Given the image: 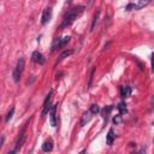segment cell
<instances>
[{
  "label": "cell",
  "mask_w": 154,
  "mask_h": 154,
  "mask_svg": "<svg viewBox=\"0 0 154 154\" xmlns=\"http://www.w3.org/2000/svg\"><path fill=\"white\" fill-rule=\"evenodd\" d=\"M83 11H84V6H76V7L71 9L68 12V15L64 17L62 24L59 25V29H64V28H68V26H70L77 19L78 16L82 15Z\"/></svg>",
  "instance_id": "obj_1"
},
{
  "label": "cell",
  "mask_w": 154,
  "mask_h": 154,
  "mask_svg": "<svg viewBox=\"0 0 154 154\" xmlns=\"http://www.w3.org/2000/svg\"><path fill=\"white\" fill-rule=\"evenodd\" d=\"M24 59L23 58H19L18 59V62H17V65H16V68L15 70H13V81L15 82H19V79H21V75H22V72L24 70Z\"/></svg>",
  "instance_id": "obj_2"
},
{
  "label": "cell",
  "mask_w": 154,
  "mask_h": 154,
  "mask_svg": "<svg viewBox=\"0 0 154 154\" xmlns=\"http://www.w3.org/2000/svg\"><path fill=\"white\" fill-rule=\"evenodd\" d=\"M25 140H26V132H25V129H23V130H22V132L19 134V136H18V138H17V141H16L15 149H13V151H11V152H9V154H13V153L18 152L19 149L22 148V146L24 145Z\"/></svg>",
  "instance_id": "obj_3"
},
{
  "label": "cell",
  "mask_w": 154,
  "mask_h": 154,
  "mask_svg": "<svg viewBox=\"0 0 154 154\" xmlns=\"http://www.w3.org/2000/svg\"><path fill=\"white\" fill-rule=\"evenodd\" d=\"M70 39H71L70 36H64V37H60V39L56 40V41L53 42V45H52L51 51H52V52H54V51H57L58 48H63V47H65V45L70 41Z\"/></svg>",
  "instance_id": "obj_4"
},
{
  "label": "cell",
  "mask_w": 154,
  "mask_h": 154,
  "mask_svg": "<svg viewBox=\"0 0 154 154\" xmlns=\"http://www.w3.org/2000/svg\"><path fill=\"white\" fill-rule=\"evenodd\" d=\"M52 94H53V90L51 89L50 93L47 94V96H46V100H45V102H43V110H42V117H45L47 113H50V110H51V98H52Z\"/></svg>",
  "instance_id": "obj_5"
},
{
  "label": "cell",
  "mask_w": 154,
  "mask_h": 154,
  "mask_svg": "<svg viewBox=\"0 0 154 154\" xmlns=\"http://www.w3.org/2000/svg\"><path fill=\"white\" fill-rule=\"evenodd\" d=\"M31 60L34 63L39 64V65H43L46 63V59L45 57L42 56V53H40L39 51H35L34 53H33V56H31Z\"/></svg>",
  "instance_id": "obj_6"
},
{
  "label": "cell",
  "mask_w": 154,
  "mask_h": 154,
  "mask_svg": "<svg viewBox=\"0 0 154 154\" xmlns=\"http://www.w3.org/2000/svg\"><path fill=\"white\" fill-rule=\"evenodd\" d=\"M57 106H58V104H56V105H52L51 110H50V116H51V125H52V126H56V125H57Z\"/></svg>",
  "instance_id": "obj_7"
},
{
  "label": "cell",
  "mask_w": 154,
  "mask_h": 154,
  "mask_svg": "<svg viewBox=\"0 0 154 154\" xmlns=\"http://www.w3.org/2000/svg\"><path fill=\"white\" fill-rule=\"evenodd\" d=\"M52 18V9L51 7H47L43 13H42V17H41V23L45 25V24H47L50 22V19Z\"/></svg>",
  "instance_id": "obj_8"
},
{
  "label": "cell",
  "mask_w": 154,
  "mask_h": 154,
  "mask_svg": "<svg viewBox=\"0 0 154 154\" xmlns=\"http://www.w3.org/2000/svg\"><path fill=\"white\" fill-rule=\"evenodd\" d=\"M130 95H131V87H129V85L120 87V96L122 98H128Z\"/></svg>",
  "instance_id": "obj_9"
},
{
  "label": "cell",
  "mask_w": 154,
  "mask_h": 154,
  "mask_svg": "<svg viewBox=\"0 0 154 154\" xmlns=\"http://www.w3.org/2000/svg\"><path fill=\"white\" fill-rule=\"evenodd\" d=\"M112 110H113V106L110 105V106H106L105 109L101 111V116H102V118H104L105 122H107V120H109V116H110V113L112 112Z\"/></svg>",
  "instance_id": "obj_10"
},
{
  "label": "cell",
  "mask_w": 154,
  "mask_h": 154,
  "mask_svg": "<svg viewBox=\"0 0 154 154\" xmlns=\"http://www.w3.org/2000/svg\"><path fill=\"white\" fill-rule=\"evenodd\" d=\"M115 137H116L115 130H113V129H110L109 132H107V136H106V143L109 145V146H112L113 141H115Z\"/></svg>",
  "instance_id": "obj_11"
},
{
  "label": "cell",
  "mask_w": 154,
  "mask_h": 154,
  "mask_svg": "<svg viewBox=\"0 0 154 154\" xmlns=\"http://www.w3.org/2000/svg\"><path fill=\"white\" fill-rule=\"evenodd\" d=\"M92 115H93V113L90 112V110L83 113V116H82V119H81V126H84L87 123L89 122V120H90V118H92Z\"/></svg>",
  "instance_id": "obj_12"
},
{
  "label": "cell",
  "mask_w": 154,
  "mask_h": 154,
  "mask_svg": "<svg viewBox=\"0 0 154 154\" xmlns=\"http://www.w3.org/2000/svg\"><path fill=\"white\" fill-rule=\"evenodd\" d=\"M53 149V142L51 141V140H48V141H45L43 145H42V151L43 152H51Z\"/></svg>",
  "instance_id": "obj_13"
},
{
  "label": "cell",
  "mask_w": 154,
  "mask_h": 154,
  "mask_svg": "<svg viewBox=\"0 0 154 154\" xmlns=\"http://www.w3.org/2000/svg\"><path fill=\"white\" fill-rule=\"evenodd\" d=\"M72 53H73V51H72V50H69V51H64V52L62 53V54H60V56H59V59H58V63H60V62H62V60H63V59H65V58H68L69 56H71V54H72Z\"/></svg>",
  "instance_id": "obj_14"
},
{
  "label": "cell",
  "mask_w": 154,
  "mask_h": 154,
  "mask_svg": "<svg viewBox=\"0 0 154 154\" xmlns=\"http://www.w3.org/2000/svg\"><path fill=\"white\" fill-rule=\"evenodd\" d=\"M99 18H100V11H98L95 15H94V18H93V22H92V28H90V31H93L95 29V25H96V23H98V21H99Z\"/></svg>",
  "instance_id": "obj_15"
},
{
  "label": "cell",
  "mask_w": 154,
  "mask_h": 154,
  "mask_svg": "<svg viewBox=\"0 0 154 154\" xmlns=\"http://www.w3.org/2000/svg\"><path fill=\"white\" fill-rule=\"evenodd\" d=\"M117 109H118V111H119L120 115H124V113H126V105H125L124 101L119 102L118 106H117Z\"/></svg>",
  "instance_id": "obj_16"
},
{
  "label": "cell",
  "mask_w": 154,
  "mask_h": 154,
  "mask_svg": "<svg viewBox=\"0 0 154 154\" xmlns=\"http://www.w3.org/2000/svg\"><path fill=\"white\" fill-rule=\"evenodd\" d=\"M151 3V0H138V4L136 5V10H140V9H143L145 6H147Z\"/></svg>",
  "instance_id": "obj_17"
},
{
  "label": "cell",
  "mask_w": 154,
  "mask_h": 154,
  "mask_svg": "<svg viewBox=\"0 0 154 154\" xmlns=\"http://www.w3.org/2000/svg\"><path fill=\"white\" fill-rule=\"evenodd\" d=\"M13 113H15V109H13V107H12V109L9 111V113H7V115H6V117H5V122H6V123H9V122H10V119L12 118Z\"/></svg>",
  "instance_id": "obj_18"
},
{
  "label": "cell",
  "mask_w": 154,
  "mask_h": 154,
  "mask_svg": "<svg viewBox=\"0 0 154 154\" xmlns=\"http://www.w3.org/2000/svg\"><path fill=\"white\" fill-rule=\"evenodd\" d=\"M90 112L93 113V115H96V113L100 112V107L98 105H92L90 106Z\"/></svg>",
  "instance_id": "obj_19"
},
{
  "label": "cell",
  "mask_w": 154,
  "mask_h": 154,
  "mask_svg": "<svg viewBox=\"0 0 154 154\" xmlns=\"http://www.w3.org/2000/svg\"><path fill=\"white\" fill-rule=\"evenodd\" d=\"M120 122H122V115L119 113V115H117L115 118H113V123H115V124H119Z\"/></svg>",
  "instance_id": "obj_20"
},
{
  "label": "cell",
  "mask_w": 154,
  "mask_h": 154,
  "mask_svg": "<svg viewBox=\"0 0 154 154\" xmlns=\"http://www.w3.org/2000/svg\"><path fill=\"white\" fill-rule=\"evenodd\" d=\"M94 72H95V68H93V70H92V72H90V77H89V82H88V88L90 87V84H92V81H93V77H94Z\"/></svg>",
  "instance_id": "obj_21"
},
{
  "label": "cell",
  "mask_w": 154,
  "mask_h": 154,
  "mask_svg": "<svg viewBox=\"0 0 154 154\" xmlns=\"http://www.w3.org/2000/svg\"><path fill=\"white\" fill-rule=\"evenodd\" d=\"M126 11H131V10H136V5L135 4H129L128 6L125 7Z\"/></svg>",
  "instance_id": "obj_22"
},
{
  "label": "cell",
  "mask_w": 154,
  "mask_h": 154,
  "mask_svg": "<svg viewBox=\"0 0 154 154\" xmlns=\"http://www.w3.org/2000/svg\"><path fill=\"white\" fill-rule=\"evenodd\" d=\"M152 72H154V53H152Z\"/></svg>",
  "instance_id": "obj_23"
},
{
  "label": "cell",
  "mask_w": 154,
  "mask_h": 154,
  "mask_svg": "<svg viewBox=\"0 0 154 154\" xmlns=\"http://www.w3.org/2000/svg\"><path fill=\"white\" fill-rule=\"evenodd\" d=\"M4 141H5V138H4V136L1 137V141H0V148H1V147L4 146Z\"/></svg>",
  "instance_id": "obj_24"
},
{
  "label": "cell",
  "mask_w": 154,
  "mask_h": 154,
  "mask_svg": "<svg viewBox=\"0 0 154 154\" xmlns=\"http://www.w3.org/2000/svg\"><path fill=\"white\" fill-rule=\"evenodd\" d=\"M152 107L154 109V96H153V99H152Z\"/></svg>",
  "instance_id": "obj_25"
},
{
  "label": "cell",
  "mask_w": 154,
  "mask_h": 154,
  "mask_svg": "<svg viewBox=\"0 0 154 154\" xmlns=\"http://www.w3.org/2000/svg\"><path fill=\"white\" fill-rule=\"evenodd\" d=\"M88 1H89V5H92V4H93V1H94V0H88Z\"/></svg>",
  "instance_id": "obj_26"
}]
</instances>
